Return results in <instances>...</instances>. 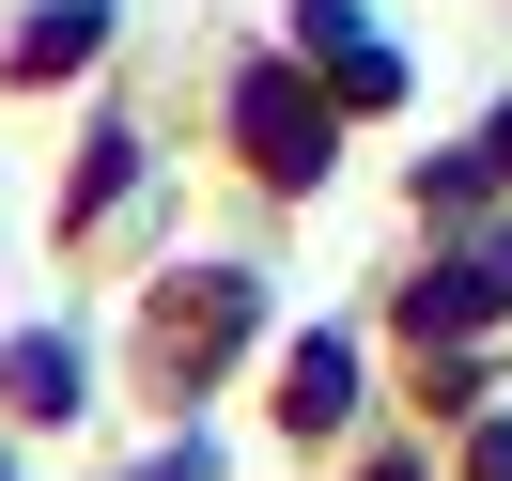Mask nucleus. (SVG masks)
I'll return each mask as SVG.
<instances>
[{"label":"nucleus","instance_id":"1","mask_svg":"<svg viewBox=\"0 0 512 481\" xmlns=\"http://www.w3.org/2000/svg\"><path fill=\"white\" fill-rule=\"evenodd\" d=\"M249 156H264V171H311V156H326L311 94H280V78H249Z\"/></svg>","mask_w":512,"mask_h":481},{"label":"nucleus","instance_id":"2","mask_svg":"<svg viewBox=\"0 0 512 481\" xmlns=\"http://www.w3.org/2000/svg\"><path fill=\"white\" fill-rule=\"evenodd\" d=\"M342 388H357V373H342V357H326V342L295 357V419H311V435H326V419H342Z\"/></svg>","mask_w":512,"mask_h":481},{"label":"nucleus","instance_id":"3","mask_svg":"<svg viewBox=\"0 0 512 481\" xmlns=\"http://www.w3.org/2000/svg\"><path fill=\"white\" fill-rule=\"evenodd\" d=\"M481 481H512V435H481Z\"/></svg>","mask_w":512,"mask_h":481}]
</instances>
